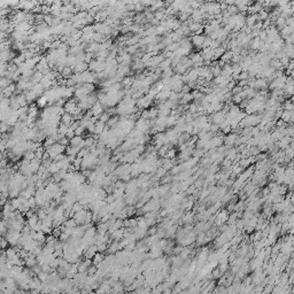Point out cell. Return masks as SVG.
I'll return each instance as SVG.
<instances>
[{
  "label": "cell",
  "mask_w": 294,
  "mask_h": 294,
  "mask_svg": "<svg viewBox=\"0 0 294 294\" xmlns=\"http://www.w3.org/2000/svg\"><path fill=\"white\" fill-rule=\"evenodd\" d=\"M5 236H6V240L8 241V244H10L12 246H16V245H17V241H19V239H20V237H21V232L8 229Z\"/></svg>",
  "instance_id": "obj_1"
},
{
  "label": "cell",
  "mask_w": 294,
  "mask_h": 294,
  "mask_svg": "<svg viewBox=\"0 0 294 294\" xmlns=\"http://www.w3.org/2000/svg\"><path fill=\"white\" fill-rule=\"evenodd\" d=\"M91 114H92V116H94V117H98L99 119L100 115H102L105 113L104 110V106L100 104L99 101H97L93 106H92V108L90 109Z\"/></svg>",
  "instance_id": "obj_2"
},
{
  "label": "cell",
  "mask_w": 294,
  "mask_h": 294,
  "mask_svg": "<svg viewBox=\"0 0 294 294\" xmlns=\"http://www.w3.org/2000/svg\"><path fill=\"white\" fill-rule=\"evenodd\" d=\"M204 39H206V37H204V35H194V36L191 38V44H192L193 46H195L197 48H202Z\"/></svg>",
  "instance_id": "obj_3"
},
{
  "label": "cell",
  "mask_w": 294,
  "mask_h": 294,
  "mask_svg": "<svg viewBox=\"0 0 294 294\" xmlns=\"http://www.w3.org/2000/svg\"><path fill=\"white\" fill-rule=\"evenodd\" d=\"M291 144H292V138L285 136L284 138H281L280 140H278L276 145H277V147H279L280 149H286Z\"/></svg>",
  "instance_id": "obj_4"
},
{
  "label": "cell",
  "mask_w": 294,
  "mask_h": 294,
  "mask_svg": "<svg viewBox=\"0 0 294 294\" xmlns=\"http://www.w3.org/2000/svg\"><path fill=\"white\" fill-rule=\"evenodd\" d=\"M89 69V64L85 62H78L76 66L72 68V72L74 74H82Z\"/></svg>",
  "instance_id": "obj_5"
},
{
  "label": "cell",
  "mask_w": 294,
  "mask_h": 294,
  "mask_svg": "<svg viewBox=\"0 0 294 294\" xmlns=\"http://www.w3.org/2000/svg\"><path fill=\"white\" fill-rule=\"evenodd\" d=\"M16 89H17V87H16V85L12 83L9 86H7V87H6V89H4V90L1 91V92H2V94H4V97H5V98H9V97H12V95L14 94L15 92H17V91H16Z\"/></svg>",
  "instance_id": "obj_6"
},
{
  "label": "cell",
  "mask_w": 294,
  "mask_h": 294,
  "mask_svg": "<svg viewBox=\"0 0 294 294\" xmlns=\"http://www.w3.org/2000/svg\"><path fill=\"white\" fill-rule=\"evenodd\" d=\"M97 253H98L97 246H95V245H91V246L84 252V256H85V259H87V260H92L93 256H94Z\"/></svg>",
  "instance_id": "obj_7"
},
{
  "label": "cell",
  "mask_w": 294,
  "mask_h": 294,
  "mask_svg": "<svg viewBox=\"0 0 294 294\" xmlns=\"http://www.w3.org/2000/svg\"><path fill=\"white\" fill-rule=\"evenodd\" d=\"M104 259H105V255L102 254V253H97V254H95V255L93 256V260H92V264L98 268L100 263L104 261Z\"/></svg>",
  "instance_id": "obj_8"
},
{
  "label": "cell",
  "mask_w": 294,
  "mask_h": 294,
  "mask_svg": "<svg viewBox=\"0 0 294 294\" xmlns=\"http://www.w3.org/2000/svg\"><path fill=\"white\" fill-rule=\"evenodd\" d=\"M74 122V119H72V116H71L70 114H68V113H63V114L61 115V123L62 124H66V125H70L71 123Z\"/></svg>",
  "instance_id": "obj_9"
},
{
  "label": "cell",
  "mask_w": 294,
  "mask_h": 294,
  "mask_svg": "<svg viewBox=\"0 0 294 294\" xmlns=\"http://www.w3.org/2000/svg\"><path fill=\"white\" fill-rule=\"evenodd\" d=\"M225 51H226V50H225L222 45H221L219 47L216 48V50H214V61H215V60H218V59H221L222 55L225 53Z\"/></svg>",
  "instance_id": "obj_10"
},
{
  "label": "cell",
  "mask_w": 294,
  "mask_h": 294,
  "mask_svg": "<svg viewBox=\"0 0 294 294\" xmlns=\"http://www.w3.org/2000/svg\"><path fill=\"white\" fill-rule=\"evenodd\" d=\"M228 214L225 213V211H221V213L217 215V217H216V224L217 225H222V224L225 222V221H228Z\"/></svg>",
  "instance_id": "obj_11"
},
{
  "label": "cell",
  "mask_w": 294,
  "mask_h": 294,
  "mask_svg": "<svg viewBox=\"0 0 294 294\" xmlns=\"http://www.w3.org/2000/svg\"><path fill=\"white\" fill-rule=\"evenodd\" d=\"M68 129H69V127H68V125L60 123V124H59V127H57V134H59L60 137H66Z\"/></svg>",
  "instance_id": "obj_12"
},
{
  "label": "cell",
  "mask_w": 294,
  "mask_h": 294,
  "mask_svg": "<svg viewBox=\"0 0 294 294\" xmlns=\"http://www.w3.org/2000/svg\"><path fill=\"white\" fill-rule=\"evenodd\" d=\"M47 171H48V172H50V174H51L52 176L55 175L57 172H59V171H60V169H59V167H57V162L53 161L52 163H51V166H50V167L47 168Z\"/></svg>",
  "instance_id": "obj_13"
},
{
  "label": "cell",
  "mask_w": 294,
  "mask_h": 294,
  "mask_svg": "<svg viewBox=\"0 0 294 294\" xmlns=\"http://www.w3.org/2000/svg\"><path fill=\"white\" fill-rule=\"evenodd\" d=\"M12 84V81L6 78V77H1L0 78V91H2L4 89H6L7 86H9Z\"/></svg>",
  "instance_id": "obj_14"
},
{
  "label": "cell",
  "mask_w": 294,
  "mask_h": 294,
  "mask_svg": "<svg viewBox=\"0 0 294 294\" xmlns=\"http://www.w3.org/2000/svg\"><path fill=\"white\" fill-rule=\"evenodd\" d=\"M159 116V110L157 108H151L148 109V119H155Z\"/></svg>",
  "instance_id": "obj_15"
},
{
  "label": "cell",
  "mask_w": 294,
  "mask_h": 294,
  "mask_svg": "<svg viewBox=\"0 0 294 294\" xmlns=\"http://www.w3.org/2000/svg\"><path fill=\"white\" fill-rule=\"evenodd\" d=\"M284 110H286V112H293V104H292V100L288 99V100H285L284 102Z\"/></svg>",
  "instance_id": "obj_16"
},
{
  "label": "cell",
  "mask_w": 294,
  "mask_h": 294,
  "mask_svg": "<svg viewBox=\"0 0 294 294\" xmlns=\"http://www.w3.org/2000/svg\"><path fill=\"white\" fill-rule=\"evenodd\" d=\"M89 154H90V149H89V148H82V149H79L78 154H77V157L84 159V157H86Z\"/></svg>",
  "instance_id": "obj_17"
},
{
  "label": "cell",
  "mask_w": 294,
  "mask_h": 294,
  "mask_svg": "<svg viewBox=\"0 0 294 294\" xmlns=\"http://www.w3.org/2000/svg\"><path fill=\"white\" fill-rule=\"evenodd\" d=\"M9 125H7L5 122H1L0 123V134H6V133L9 131Z\"/></svg>",
  "instance_id": "obj_18"
},
{
  "label": "cell",
  "mask_w": 294,
  "mask_h": 294,
  "mask_svg": "<svg viewBox=\"0 0 294 294\" xmlns=\"http://www.w3.org/2000/svg\"><path fill=\"white\" fill-rule=\"evenodd\" d=\"M7 226H6V224L4 221H0V236H2V234H6V232H7Z\"/></svg>",
  "instance_id": "obj_19"
},
{
  "label": "cell",
  "mask_w": 294,
  "mask_h": 294,
  "mask_svg": "<svg viewBox=\"0 0 294 294\" xmlns=\"http://www.w3.org/2000/svg\"><path fill=\"white\" fill-rule=\"evenodd\" d=\"M66 137L70 140L71 138H74L75 137V130L74 129L71 128L70 125H69V129H68V131H67V134H66Z\"/></svg>",
  "instance_id": "obj_20"
},
{
  "label": "cell",
  "mask_w": 294,
  "mask_h": 294,
  "mask_svg": "<svg viewBox=\"0 0 294 294\" xmlns=\"http://www.w3.org/2000/svg\"><path fill=\"white\" fill-rule=\"evenodd\" d=\"M7 245H8V241H7L6 239H4V238H2V240L0 241V248H6V247H7Z\"/></svg>",
  "instance_id": "obj_21"
},
{
  "label": "cell",
  "mask_w": 294,
  "mask_h": 294,
  "mask_svg": "<svg viewBox=\"0 0 294 294\" xmlns=\"http://www.w3.org/2000/svg\"><path fill=\"white\" fill-rule=\"evenodd\" d=\"M4 99H5V97H4V94H2V92L0 91V102H1V101H2Z\"/></svg>",
  "instance_id": "obj_22"
},
{
  "label": "cell",
  "mask_w": 294,
  "mask_h": 294,
  "mask_svg": "<svg viewBox=\"0 0 294 294\" xmlns=\"http://www.w3.org/2000/svg\"><path fill=\"white\" fill-rule=\"evenodd\" d=\"M1 240H2V236H0V241H1Z\"/></svg>",
  "instance_id": "obj_23"
},
{
  "label": "cell",
  "mask_w": 294,
  "mask_h": 294,
  "mask_svg": "<svg viewBox=\"0 0 294 294\" xmlns=\"http://www.w3.org/2000/svg\"><path fill=\"white\" fill-rule=\"evenodd\" d=\"M0 294H4V293H2V292H1V291H0Z\"/></svg>",
  "instance_id": "obj_24"
},
{
  "label": "cell",
  "mask_w": 294,
  "mask_h": 294,
  "mask_svg": "<svg viewBox=\"0 0 294 294\" xmlns=\"http://www.w3.org/2000/svg\"><path fill=\"white\" fill-rule=\"evenodd\" d=\"M0 252H1V248H0Z\"/></svg>",
  "instance_id": "obj_25"
}]
</instances>
